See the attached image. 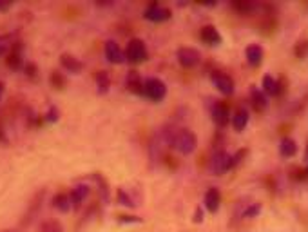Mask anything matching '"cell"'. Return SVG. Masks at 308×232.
Returning <instances> with one entry per match:
<instances>
[{"mask_svg": "<svg viewBox=\"0 0 308 232\" xmlns=\"http://www.w3.org/2000/svg\"><path fill=\"white\" fill-rule=\"evenodd\" d=\"M250 98H252V105H254V109H256V111H263L268 104L267 95H265L261 89H256V87L250 91Z\"/></svg>", "mask_w": 308, "mask_h": 232, "instance_id": "cell-19", "label": "cell"}, {"mask_svg": "<svg viewBox=\"0 0 308 232\" xmlns=\"http://www.w3.org/2000/svg\"><path fill=\"white\" fill-rule=\"evenodd\" d=\"M53 207L56 210H60V212H69L72 209L71 194H67V192H58L53 198Z\"/></svg>", "mask_w": 308, "mask_h": 232, "instance_id": "cell-13", "label": "cell"}, {"mask_svg": "<svg viewBox=\"0 0 308 232\" xmlns=\"http://www.w3.org/2000/svg\"><path fill=\"white\" fill-rule=\"evenodd\" d=\"M116 201L120 205H123V207H134V200H132L131 196L127 194L123 189H118V194H116Z\"/></svg>", "mask_w": 308, "mask_h": 232, "instance_id": "cell-23", "label": "cell"}, {"mask_svg": "<svg viewBox=\"0 0 308 232\" xmlns=\"http://www.w3.org/2000/svg\"><path fill=\"white\" fill-rule=\"evenodd\" d=\"M60 64L63 69H67L69 73H78L82 69V64L78 62V58H74L72 55H62L60 56Z\"/></svg>", "mask_w": 308, "mask_h": 232, "instance_id": "cell-20", "label": "cell"}, {"mask_svg": "<svg viewBox=\"0 0 308 232\" xmlns=\"http://www.w3.org/2000/svg\"><path fill=\"white\" fill-rule=\"evenodd\" d=\"M143 19L149 22H165L171 19V11L160 4H150L143 13Z\"/></svg>", "mask_w": 308, "mask_h": 232, "instance_id": "cell-7", "label": "cell"}, {"mask_svg": "<svg viewBox=\"0 0 308 232\" xmlns=\"http://www.w3.org/2000/svg\"><path fill=\"white\" fill-rule=\"evenodd\" d=\"M203 203H205V209L208 212H217L219 209V203H221V194L217 191L216 187H210L203 196Z\"/></svg>", "mask_w": 308, "mask_h": 232, "instance_id": "cell-11", "label": "cell"}, {"mask_svg": "<svg viewBox=\"0 0 308 232\" xmlns=\"http://www.w3.org/2000/svg\"><path fill=\"white\" fill-rule=\"evenodd\" d=\"M232 8H234L238 13H250V11L254 10V4H250V2H234L232 4Z\"/></svg>", "mask_w": 308, "mask_h": 232, "instance_id": "cell-25", "label": "cell"}, {"mask_svg": "<svg viewBox=\"0 0 308 232\" xmlns=\"http://www.w3.org/2000/svg\"><path fill=\"white\" fill-rule=\"evenodd\" d=\"M147 58V47H145L143 40L140 38H132L129 44H127L125 49V60L131 62V64H140Z\"/></svg>", "mask_w": 308, "mask_h": 232, "instance_id": "cell-4", "label": "cell"}, {"mask_svg": "<svg viewBox=\"0 0 308 232\" xmlns=\"http://www.w3.org/2000/svg\"><path fill=\"white\" fill-rule=\"evenodd\" d=\"M143 95L152 102H160L167 95V86L160 78H147L143 82Z\"/></svg>", "mask_w": 308, "mask_h": 232, "instance_id": "cell-3", "label": "cell"}, {"mask_svg": "<svg viewBox=\"0 0 308 232\" xmlns=\"http://www.w3.org/2000/svg\"><path fill=\"white\" fill-rule=\"evenodd\" d=\"M42 232H63V228L58 221H47L44 228H42Z\"/></svg>", "mask_w": 308, "mask_h": 232, "instance_id": "cell-26", "label": "cell"}, {"mask_svg": "<svg viewBox=\"0 0 308 232\" xmlns=\"http://www.w3.org/2000/svg\"><path fill=\"white\" fill-rule=\"evenodd\" d=\"M210 80H212L214 87H216L217 91L221 93V95L225 96H230L232 93H234V80H232L228 74H223V73H212V76H210Z\"/></svg>", "mask_w": 308, "mask_h": 232, "instance_id": "cell-6", "label": "cell"}, {"mask_svg": "<svg viewBox=\"0 0 308 232\" xmlns=\"http://www.w3.org/2000/svg\"><path fill=\"white\" fill-rule=\"evenodd\" d=\"M104 53H105V58H107L111 64H123V62H125V55H123V51L120 49V46H118L114 40L105 42Z\"/></svg>", "mask_w": 308, "mask_h": 232, "instance_id": "cell-8", "label": "cell"}, {"mask_svg": "<svg viewBox=\"0 0 308 232\" xmlns=\"http://www.w3.org/2000/svg\"><path fill=\"white\" fill-rule=\"evenodd\" d=\"M263 56H265V51H263V47L259 46V44H250V46H247V49H245V58H247V64L252 65V67L261 65Z\"/></svg>", "mask_w": 308, "mask_h": 232, "instance_id": "cell-10", "label": "cell"}, {"mask_svg": "<svg viewBox=\"0 0 308 232\" xmlns=\"http://www.w3.org/2000/svg\"><path fill=\"white\" fill-rule=\"evenodd\" d=\"M199 38H201L207 46H217V44L221 42V35H219V31H217L214 26H205V28H201Z\"/></svg>", "mask_w": 308, "mask_h": 232, "instance_id": "cell-12", "label": "cell"}, {"mask_svg": "<svg viewBox=\"0 0 308 232\" xmlns=\"http://www.w3.org/2000/svg\"><path fill=\"white\" fill-rule=\"evenodd\" d=\"M306 53H308V42H301V44L295 47V55L303 58V56H306Z\"/></svg>", "mask_w": 308, "mask_h": 232, "instance_id": "cell-27", "label": "cell"}, {"mask_svg": "<svg viewBox=\"0 0 308 232\" xmlns=\"http://www.w3.org/2000/svg\"><path fill=\"white\" fill-rule=\"evenodd\" d=\"M9 8H11L9 2H2V0H0V11H6V10H9Z\"/></svg>", "mask_w": 308, "mask_h": 232, "instance_id": "cell-30", "label": "cell"}, {"mask_svg": "<svg viewBox=\"0 0 308 232\" xmlns=\"http://www.w3.org/2000/svg\"><path fill=\"white\" fill-rule=\"evenodd\" d=\"M261 91L267 96H276V95H279V84H277V80L274 76L267 74V76H263V89Z\"/></svg>", "mask_w": 308, "mask_h": 232, "instance_id": "cell-18", "label": "cell"}, {"mask_svg": "<svg viewBox=\"0 0 308 232\" xmlns=\"http://www.w3.org/2000/svg\"><path fill=\"white\" fill-rule=\"evenodd\" d=\"M259 212H261V203H250L249 207L243 210V218H247V219L256 218V216H259Z\"/></svg>", "mask_w": 308, "mask_h": 232, "instance_id": "cell-24", "label": "cell"}, {"mask_svg": "<svg viewBox=\"0 0 308 232\" xmlns=\"http://www.w3.org/2000/svg\"><path fill=\"white\" fill-rule=\"evenodd\" d=\"M0 232H18V230H0Z\"/></svg>", "mask_w": 308, "mask_h": 232, "instance_id": "cell-34", "label": "cell"}, {"mask_svg": "<svg viewBox=\"0 0 308 232\" xmlns=\"http://www.w3.org/2000/svg\"><path fill=\"white\" fill-rule=\"evenodd\" d=\"M69 194H71L72 207H78V205L84 203V201L87 200V196H89V187H87V185H76L71 192H69Z\"/></svg>", "mask_w": 308, "mask_h": 232, "instance_id": "cell-16", "label": "cell"}, {"mask_svg": "<svg viewBox=\"0 0 308 232\" xmlns=\"http://www.w3.org/2000/svg\"><path fill=\"white\" fill-rule=\"evenodd\" d=\"M109 86H111V80H109L107 73L105 71H100V73H96V87H98V91L104 95V93H107Z\"/></svg>", "mask_w": 308, "mask_h": 232, "instance_id": "cell-22", "label": "cell"}, {"mask_svg": "<svg viewBox=\"0 0 308 232\" xmlns=\"http://www.w3.org/2000/svg\"><path fill=\"white\" fill-rule=\"evenodd\" d=\"M249 111L245 109V107H241V109H238L236 111V114H234V118H232V125H234V129L236 131H245V127L249 125Z\"/></svg>", "mask_w": 308, "mask_h": 232, "instance_id": "cell-14", "label": "cell"}, {"mask_svg": "<svg viewBox=\"0 0 308 232\" xmlns=\"http://www.w3.org/2000/svg\"><path fill=\"white\" fill-rule=\"evenodd\" d=\"M201 210H196V214H194V221H201Z\"/></svg>", "mask_w": 308, "mask_h": 232, "instance_id": "cell-31", "label": "cell"}, {"mask_svg": "<svg viewBox=\"0 0 308 232\" xmlns=\"http://www.w3.org/2000/svg\"><path fill=\"white\" fill-rule=\"evenodd\" d=\"M234 167V162H232V154L225 152V150H216L210 158V171H212L216 176H221L226 171H230Z\"/></svg>", "mask_w": 308, "mask_h": 232, "instance_id": "cell-2", "label": "cell"}, {"mask_svg": "<svg viewBox=\"0 0 308 232\" xmlns=\"http://www.w3.org/2000/svg\"><path fill=\"white\" fill-rule=\"evenodd\" d=\"M171 145L183 156L190 154V152H194V149H196L194 132L189 131V129H180V131H176L171 136Z\"/></svg>", "mask_w": 308, "mask_h": 232, "instance_id": "cell-1", "label": "cell"}, {"mask_svg": "<svg viewBox=\"0 0 308 232\" xmlns=\"http://www.w3.org/2000/svg\"><path fill=\"white\" fill-rule=\"evenodd\" d=\"M22 64V51H20V46L15 44L11 49H9V56H8V65L13 69H18Z\"/></svg>", "mask_w": 308, "mask_h": 232, "instance_id": "cell-21", "label": "cell"}, {"mask_svg": "<svg viewBox=\"0 0 308 232\" xmlns=\"http://www.w3.org/2000/svg\"><path fill=\"white\" fill-rule=\"evenodd\" d=\"M125 84H127V87H129V91L136 93V95L143 93V82H141L140 73H136V71H131V73L127 74Z\"/></svg>", "mask_w": 308, "mask_h": 232, "instance_id": "cell-15", "label": "cell"}, {"mask_svg": "<svg viewBox=\"0 0 308 232\" xmlns=\"http://www.w3.org/2000/svg\"><path fill=\"white\" fill-rule=\"evenodd\" d=\"M4 49H6V47H4V44H2V40H0V55L4 53Z\"/></svg>", "mask_w": 308, "mask_h": 232, "instance_id": "cell-33", "label": "cell"}, {"mask_svg": "<svg viewBox=\"0 0 308 232\" xmlns=\"http://www.w3.org/2000/svg\"><path fill=\"white\" fill-rule=\"evenodd\" d=\"M2 93H4V84L0 82V98H2Z\"/></svg>", "mask_w": 308, "mask_h": 232, "instance_id": "cell-32", "label": "cell"}, {"mask_svg": "<svg viewBox=\"0 0 308 232\" xmlns=\"http://www.w3.org/2000/svg\"><path fill=\"white\" fill-rule=\"evenodd\" d=\"M295 152H297V143H295V140H292V138H283L279 143V154L285 156V158H292V156H295Z\"/></svg>", "mask_w": 308, "mask_h": 232, "instance_id": "cell-17", "label": "cell"}, {"mask_svg": "<svg viewBox=\"0 0 308 232\" xmlns=\"http://www.w3.org/2000/svg\"><path fill=\"white\" fill-rule=\"evenodd\" d=\"M176 56H178V62H180L183 67H194V65L199 64V60H201L199 51L192 49V47H180Z\"/></svg>", "mask_w": 308, "mask_h": 232, "instance_id": "cell-5", "label": "cell"}, {"mask_svg": "<svg viewBox=\"0 0 308 232\" xmlns=\"http://www.w3.org/2000/svg\"><path fill=\"white\" fill-rule=\"evenodd\" d=\"M118 219H120V221H132V223L140 221V218H134V216H118Z\"/></svg>", "mask_w": 308, "mask_h": 232, "instance_id": "cell-29", "label": "cell"}, {"mask_svg": "<svg viewBox=\"0 0 308 232\" xmlns=\"http://www.w3.org/2000/svg\"><path fill=\"white\" fill-rule=\"evenodd\" d=\"M47 120H49V122H56V120H58V109H56V107L49 109V113H47Z\"/></svg>", "mask_w": 308, "mask_h": 232, "instance_id": "cell-28", "label": "cell"}, {"mask_svg": "<svg viewBox=\"0 0 308 232\" xmlns=\"http://www.w3.org/2000/svg\"><path fill=\"white\" fill-rule=\"evenodd\" d=\"M210 116H212L217 127H225L226 122H228V107L223 102H214L212 109H210Z\"/></svg>", "mask_w": 308, "mask_h": 232, "instance_id": "cell-9", "label": "cell"}]
</instances>
